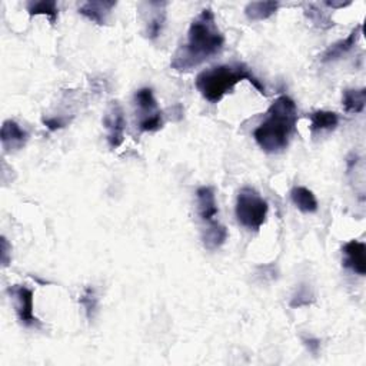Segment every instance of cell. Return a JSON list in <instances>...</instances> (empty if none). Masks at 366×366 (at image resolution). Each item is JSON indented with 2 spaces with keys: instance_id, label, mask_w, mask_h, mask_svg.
<instances>
[{
  "instance_id": "20",
  "label": "cell",
  "mask_w": 366,
  "mask_h": 366,
  "mask_svg": "<svg viewBox=\"0 0 366 366\" xmlns=\"http://www.w3.org/2000/svg\"><path fill=\"white\" fill-rule=\"evenodd\" d=\"M79 302L82 304V306L85 308V312H86V318L89 320L93 319L95 316V312L97 311V298H96V292L93 287H86L83 295L81 297Z\"/></svg>"
},
{
  "instance_id": "6",
  "label": "cell",
  "mask_w": 366,
  "mask_h": 366,
  "mask_svg": "<svg viewBox=\"0 0 366 366\" xmlns=\"http://www.w3.org/2000/svg\"><path fill=\"white\" fill-rule=\"evenodd\" d=\"M8 294L13 301L15 312L19 318V322L26 327L39 329L42 322L33 313V292L25 285H13L8 289Z\"/></svg>"
},
{
  "instance_id": "21",
  "label": "cell",
  "mask_w": 366,
  "mask_h": 366,
  "mask_svg": "<svg viewBox=\"0 0 366 366\" xmlns=\"http://www.w3.org/2000/svg\"><path fill=\"white\" fill-rule=\"evenodd\" d=\"M313 302V294L312 292L305 286H299L298 292L294 295V298H292L290 301V306L292 308H301V306H308Z\"/></svg>"
},
{
  "instance_id": "11",
  "label": "cell",
  "mask_w": 366,
  "mask_h": 366,
  "mask_svg": "<svg viewBox=\"0 0 366 366\" xmlns=\"http://www.w3.org/2000/svg\"><path fill=\"white\" fill-rule=\"evenodd\" d=\"M148 6V18L144 20V34L146 38L155 41L163 32V26L166 22V4H159V2H151L144 4Z\"/></svg>"
},
{
  "instance_id": "7",
  "label": "cell",
  "mask_w": 366,
  "mask_h": 366,
  "mask_svg": "<svg viewBox=\"0 0 366 366\" xmlns=\"http://www.w3.org/2000/svg\"><path fill=\"white\" fill-rule=\"evenodd\" d=\"M103 126L106 129V140L111 149H118L125 140L126 119L119 102L114 100L107 106L103 116Z\"/></svg>"
},
{
  "instance_id": "9",
  "label": "cell",
  "mask_w": 366,
  "mask_h": 366,
  "mask_svg": "<svg viewBox=\"0 0 366 366\" xmlns=\"http://www.w3.org/2000/svg\"><path fill=\"white\" fill-rule=\"evenodd\" d=\"M29 139V135L25 129L20 128L15 121L4 122L2 130H0V140L6 152H16L25 148V144Z\"/></svg>"
},
{
  "instance_id": "15",
  "label": "cell",
  "mask_w": 366,
  "mask_h": 366,
  "mask_svg": "<svg viewBox=\"0 0 366 366\" xmlns=\"http://www.w3.org/2000/svg\"><path fill=\"white\" fill-rule=\"evenodd\" d=\"M311 119V132L322 133V132H331L337 129L339 123V118L335 112L331 111H316L309 115Z\"/></svg>"
},
{
  "instance_id": "26",
  "label": "cell",
  "mask_w": 366,
  "mask_h": 366,
  "mask_svg": "<svg viewBox=\"0 0 366 366\" xmlns=\"http://www.w3.org/2000/svg\"><path fill=\"white\" fill-rule=\"evenodd\" d=\"M325 5L326 6H329V8H332V9H338V8H345V6H349L351 5V2H339V4H337V2H325Z\"/></svg>"
},
{
  "instance_id": "12",
  "label": "cell",
  "mask_w": 366,
  "mask_h": 366,
  "mask_svg": "<svg viewBox=\"0 0 366 366\" xmlns=\"http://www.w3.org/2000/svg\"><path fill=\"white\" fill-rule=\"evenodd\" d=\"M196 202H198V215L203 225H210L216 222L217 219V203L215 198V191L209 187H202L196 191Z\"/></svg>"
},
{
  "instance_id": "1",
  "label": "cell",
  "mask_w": 366,
  "mask_h": 366,
  "mask_svg": "<svg viewBox=\"0 0 366 366\" xmlns=\"http://www.w3.org/2000/svg\"><path fill=\"white\" fill-rule=\"evenodd\" d=\"M225 36L219 29L210 8L203 9L191 23L187 43L173 53L170 67L177 72H189L224 49Z\"/></svg>"
},
{
  "instance_id": "14",
  "label": "cell",
  "mask_w": 366,
  "mask_h": 366,
  "mask_svg": "<svg viewBox=\"0 0 366 366\" xmlns=\"http://www.w3.org/2000/svg\"><path fill=\"white\" fill-rule=\"evenodd\" d=\"M228 239V229L219 221L203 226L202 231V243L206 250H217Z\"/></svg>"
},
{
  "instance_id": "13",
  "label": "cell",
  "mask_w": 366,
  "mask_h": 366,
  "mask_svg": "<svg viewBox=\"0 0 366 366\" xmlns=\"http://www.w3.org/2000/svg\"><path fill=\"white\" fill-rule=\"evenodd\" d=\"M116 2H107V0H97V2H86L79 8V13L96 25H106L109 16L115 9Z\"/></svg>"
},
{
  "instance_id": "19",
  "label": "cell",
  "mask_w": 366,
  "mask_h": 366,
  "mask_svg": "<svg viewBox=\"0 0 366 366\" xmlns=\"http://www.w3.org/2000/svg\"><path fill=\"white\" fill-rule=\"evenodd\" d=\"M26 8H27V12L32 16L45 15V16L49 18L50 23H53V25L56 23L59 9H57V4L55 2V0H41V2H27Z\"/></svg>"
},
{
  "instance_id": "24",
  "label": "cell",
  "mask_w": 366,
  "mask_h": 366,
  "mask_svg": "<svg viewBox=\"0 0 366 366\" xmlns=\"http://www.w3.org/2000/svg\"><path fill=\"white\" fill-rule=\"evenodd\" d=\"M304 344H305V346L309 349L311 353H313V355H318V353H319V349H320V341H319V339H315V338L304 339Z\"/></svg>"
},
{
  "instance_id": "22",
  "label": "cell",
  "mask_w": 366,
  "mask_h": 366,
  "mask_svg": "<svg viewBox=\"0 0 366 366\" xmlns=\"http://www.w3.org/2000/svg\"><path fill=\"white\" fill-rule=\"evenodd\" d=\"M306 16L315 23V25H319L322 27H331L334 23L331 22V19H329L326 15H323L322 11H319L315 5H309L308 11H306Z\"/></svg>"
},
{
  "instance_id": "16",
  "label": "cell",
  "mask_w": 366,
  "mask_h": 366,
  "mask_svg": "<svg viewBox=\"0 0 366 366\" xmlns=\"http://www.w3.org/2000/svg\"><path fill=\"white\" fill-rule=\"evenodd\" d=\"M290 199L302 213H315L318 210V199L313 192L305 187H295L290 191Z\"/></svg>"
},
{
  "instance_id": "10",
  "label": "cell",
  "mask_w": 366,
  "mask_h": 366,
  "mask_svg": "<svg viewBox=\"0 0 366 366\" xmlns=\"http://www.w3.org/2000/svg\"><path fill=\"white\" fill-rule=\"evenodd\" d=\"M360 36H362V25H356V27L352 29V32L346 36L345 39H341V41L335 42L334 45L329 46L320 56V60L325 63L335 62V60L341 59L342 56L348 55L359 42Z\"/></svg>"
},
{
  "instance_id": "8",
  "label": "cell",
  "mask_w": 366,
  "mask_h": 366,
  "mask_svg": "<svg viewBox=\"0 0 366 366\" xmlns=\"http://www.w3.org/2000/svg\"><path fill=\"white\" fill-rule=\"evenodd\" d=\"M344 266L359 276L366 275V245L360 240L352 239L342 246Z\"/></svg>"
},
{
  "instance_id": "3",
  "label": "cell",
  "mask_w": 366,
  "mask_h": 366,
  "mask_svg": "<svg viewBox=\"0 0 366 366\" xmlns=\"http://www.w3.org/2000/svg\"><path fill=\"white\" fill-rule=\"evenodd\" d=\"M242 81L250 82L259 93L266 95V89L262 82L243 63H228L206 69L196 76L195 86L202 97L209 103H219Z\"/></svg>"
},
{
  "instance_id": "23",
  "label": "cell",
  "mask_w": 366,
  "mask_h": 366,
  "mask_svg": "<svg viewBox=\"0 0 366 366\" xmlns=\"http://www.w3.org/2000/svg\"><path fill=\"white\" fill-rule=\"evenodd\" d=\"M11 250H12V248H11L8 239L4 236L2 238V266H5V268L11 262Z\"/></svg>"
},
{
  "instance_id": "25",
  "label": "cell",
  "mask_w": 366,
  "mask_h": 366,
  "mask_svg": "<svg viewBox=\"0 0 366 366\" xmlns=\"http://www.w3.org/2000/svg\"><path fill=\"white\" fill-rule=\"evenodd\" d=\"M43 123L46 125V128L49 129V130H57V129H60V128H63L65 126V123L62 122V121H59V119H56V118H53V119H43Z\"/></svg>"
},
{
  "instance_id": "17",
  "label": "cell",
  "mask_w": 366,
  "mask_h": 366,
  "mask_svg": "<svg viewBox=\"0 0 366 366\" xmlns=\"http://www.w3.org/2000/svg\"><path fill=\"white\" fill-rule=\"evenodd\" d=\"M279 6V2H252L245 8V15L252 22H261L273 16Z\"/></svg>"
},
{
  "instance_id": "4",
  "label": "cell",
  "mask_w": 366,
  "mask_h": 366,
  "mask_svg": "<svg viewBox=\"0 0 366 366\" xmlns=\"http://www.w3.org/2000/svg\"><path fill=\"white\" fill-rule=\"evenodd\" d=\"M268 202L259 195V192L245 187L239 191L236 198V219L238 222L250 232H258L266 221Z\"/></svg>"
},
{
  "instance_id": "5",
  "label": "cell",
  "mask_w": 366,
  "mask_h": 366,
  "mask_svg": "<svg viewBox=\"0 0 366 366\" xmlns=\"http://www.w3.org/2000/svg\"><path fill=\"white\" fill-rule=\"evenodd\" d=\"M136 122L140 132H158L163 126V115L151 88H142L133 97Z\"/></svg>"
},
{
  "instance_id": "18",
  "label": "cell",
  "mask_w": 366,
  "mask_h": 366,
  "mask_svg": "<svg viewBox=\"0 0 366 366\" xmlns=\"http://www.w3.org/2000/svg\"><path fill=\"white\" fill-rule=\"evenodd\" d=\"M342 104L348 114H362L366 104V89H345L342 95Z\"/></svg>"
},
{
  "instance_id": "2",
  "label": "cell",
  "mask_w": 366,
  "mask_h": 366,
  "mask_svg": "<svg viewBox=\"0 0 366 366\" xmlns=\"http://www.w3.org/2000/svg\"><path fill=\"white\" fill-rule=\"evenodd\" d=\"M298 123V107L295 100L282 95L271 104L265 121L255 129L253 137L266 154L283 152L290 142Z\"/></svg>"
}]
</instances>
